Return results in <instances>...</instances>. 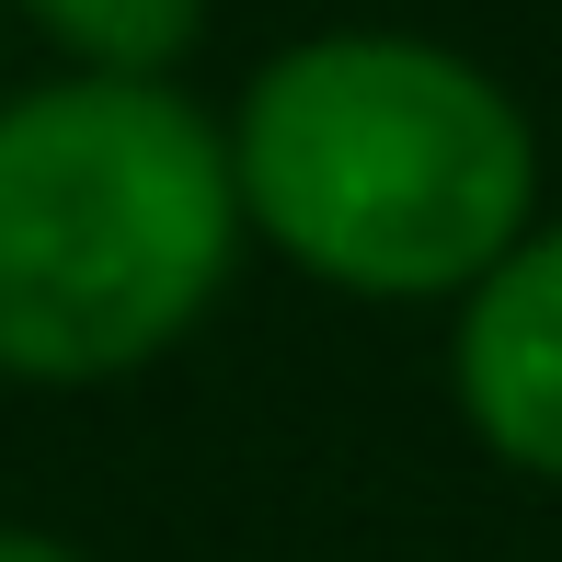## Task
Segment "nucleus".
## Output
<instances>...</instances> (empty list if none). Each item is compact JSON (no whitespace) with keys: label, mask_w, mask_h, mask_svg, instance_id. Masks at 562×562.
<instances>
[{"label":"nucleus","mask_w":562,"mask_h":562,"mask_svg":"<svg viewBox=\"0 0 562 562\" xmlns=\"http://www.w3.org/2000/svg\"><path fill=\"white\" fill-rule=\"evenodd\" d=\"M241 229L334 299H471L540 229L517 92L437 35H299L229 115Z\"/></svg>","instance_id":"nucleus-1"},{"label":"nucleus","mask_w":562,"mask_h":562,"mask_svg":"<svg viewBox=\"0 0 562 562\" xmlns=\"http://www.w3.org/2000/svg\"><path fill=\"white\" fill-rule=\"evenodd\" d=\"M229 126L172 81L0 92V379L92 391L172 356L241 265Z\"/></svg>","instance_id":"nucleus-2"},{"label":"nucleus","mask_w":562,"mask_h":562,"mask_svg":"<svg viewBox=\"0 0 562 562\" xmlns=\"http://www.w3.org/2000/svg\"><path fill=\"white\" fill-rule=\"evenodd\" d=\"M459 414L528 482H562V218H540L459 299Z\"/></svg>","instance_id":"nucleus-3"},{"label":"nucleus","mask_w":562,"mask_h":562,"mask_svg":"<svg viewBox=\"0 0 562 562\" xmlns=\"http://www.w3.org/2000/svg\"><path fill=\"white\" fill-rule=\"evenodd\" d=\"M12 12L92 81H172L207 35V0H12Z\"/></svg>","instance_id":"nucleus-4"},{"label":"nucleus","mask_w":562,"mask_h":562,"mask_svg":"<svg viewBox=\"0 0 562 562\" xmlns=\"http://www.w3.org/2000/svg\"><path fill=\"white\" fill-rule=\"evenodd\" d=\"M0 562H92V551H69V540H46V528H0Z\"/></svg>","instance_id":"nucleus-5"}]
</instances>
